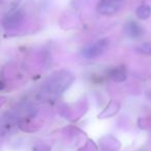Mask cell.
I'll use <instances>...</instances> for the list:
<instances>
[{"label": "cell", "mask_w": 151, "mask_h": 151, "mask_svg": "<svg viewBox=\"0 0 151 151\" xmlns=\"http://www.w3.org/2000/svg\"><path fill=\"white\" fill-rule=\"evenodd\" d=\"M137 17L141 20H147L151 16V6L147 4H142L137 9Z\"/></svg>", "instance_id": "52a82bcc"}, {"label": "cell", "mask_w": 151, "mask_h": 151, "mask_svg": "<svg viewBox=\"0 0 151 151\" xmlns=\"http://www.w3.org/2000/svg\"><path fill=\"white\" fill-rule=\"evenodd\" d=\"M126 77H127V73H126V68L124 66L115 67L110 71V78L114 82H123V81L126 80Z\"/></svg>", "instance_id": "8992f818"}, {"label": "cell", "mask_w": 151, "mask_h": 151, "mask_svg": "<svg viewBox=\"0 0 151 151\" xmlns=\"http://www.w3.org/2000/svg\"><path fill=\"white\" fill-rule=\"evenodd\" d=\"M109 47V40L101 38L93 44L88 45L82 50V56L86 59H94L101 56Z\"/></svg>", "instance_id": "7a4b0ae2"}, {"label": "cell", "mask_w": 151, "mask_h": 151, "mask_svg": "<svg viewBox=\"0 0 151 151\" xmlns=\"http://www.w3.org/2000/svg\"><path fill=\"white\" fill-rule=\"evenodd\" d=\"M75 77L67 70H61L53 75L45 85L47 92L50 94L59 95L64 92L71 85Z\"/></svg>", "instance_id": "6da1fadb"}, {"label": "cell", "mask_w": 151, "mask_h": 151, "mask_svg": "<svg viewBox=\"0 0 151 151\" xmlns=\"http://www.w3.org/2000/svg\"><path fill=\"white\" fill-rule=\"evenodd\" d=\"M137 50L142 54L151 55V42H144L141 46H139Z\"/></svg>", "instance_id": "ba28073f"}, {"label": "cell", "mask_w": 151, "mask_h": 151, "mask_svg": "<svg viewBox=\"0 0 151 151\" xmlns=\"http://www.w3.org/2000/svg\"><path fill=\"white\" fill-rule=\"evenodd\" d=\"M122 6V0H101L96 5V11L101 15L110 16L117 13Z\"/></svg>", "instance_id": "3957f363"}, {"label": "cell", "mask_w": 151, "mask_h": 151, "mask_svg": "<svg viewBox=\"0 0 151 151\" xmlns=\"http://www.w3.org/2000/svg\"><path fill=\"white\" fill-rule=\"evenodd\" d=\"M124 31L129 37L138 38L140 36H142L144 30L140 26V24H138L136 21H128L124 26Z\"/></svg>", "instance_id": "5b68a950"}, {"label": "cell", "mask_w": 151, "mask_h": 151, "mask_svg": "<svg viewBox=\"0 0 151 151\" xmlns=\"http://www.w3.org/2000/svg\"><path fill=\"white\" fill-rule=\"evenodd\" d=\"M23 20V15H22L21 11L19 9H14L7 13V15L2 19V25L6 29H12V28H16L22 23Z\"/></svg>", "instance_id": "277c9868"}]
</instances>
